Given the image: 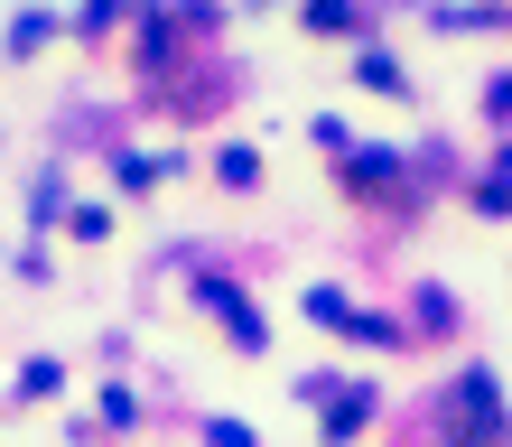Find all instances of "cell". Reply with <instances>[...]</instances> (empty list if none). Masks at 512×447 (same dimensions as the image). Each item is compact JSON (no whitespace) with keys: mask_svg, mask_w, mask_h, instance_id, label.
I'll use <instances>...</instances> for the list:
<instances>
[{"mask_svg":"<svg viewBox=\"0 0 512 447\" xmlns=\"http://www.w3.org/2000/svg\"><path fill=\"white\" fill-rule=\"evenodd\" d=\"M205 308H215V317L233 326V345H243V354H261V317L243 308V289H224V280H205Z\"/></svg>","mask_w":512,"mask_h":447,"instance_id":"obj_1","label":"cell"},{"mask_svg":"<svg viewBox=\"0 0 512 447\" xmlns=\"http://www.w3.org/2000/svg\"><path fill=\"white\" fill-rule=\"evenodd\" d=\"M364 420H373V392L354 382V392H336V401H326V447H354V429H364Z\"/></svg>","mask_w":512,"mask_h":447,"instance_id":"obj_2","label":"cell"},{"mask_svg":"<svg viewBox=\"0 0 512 447\" xmlns=\"http://www.w3.org/2000/svg\"><path fill=\"white\" fill-rule=\"evenodd\" d=\"M354 84H373V94H410V75L391 66V56H354Z\"/></svg>","mask_w":512,"mask_h":447,"instance_id":"obj_3","label":"cell"},{"mask_svg":"<svg viewBox=\"0 0 512 447\" xmlns=\"http://www.w3.org/2000/svg\"><path fill=\"white\" fill-rule=\"evenodd\" d=\"M215 177H224V187H252V177H261V159H252L243 140H224V149H215Z\"/></svg>","mask_w":512,"mask_h":447,"instance_id":"obj_4","label":"cell"},{"mask_svg":"<svg viewBox=\"0 0 512 447\" xmlns=\"http://www.w3.org/2000/svg\"><path fill=\"white\" fill-rule=\"evenodd\" d=\"M56 38V19L47 10H28V19H10V56H28V47H47Z\"/></svg>","mask_w":512,"mask_h":447,"instance_id":"obj_5","label":"cell"},{"mask_svg":"<svg viewBox=\"0 0 512 447\" xmlns=\"http://www.w3.org/2000/svg\"><path fill=\"white\" fill-rule=\"evenodd\" d=\"M205 447H261V429H252V420H233V410H224V420H205Z\"/></svg>","mask_w":512,"mask_h":447,"instance_id":"obj_6","label":"cell"},{"mask_svg":"<svg viewBox=\"0 0 512 447\" xmlns=\"http://www.w3.org/2000/svg\"><path fill=\"white\" fill-rule=\"evenodd\" d=\"M66 233H75V243H103V233H112V205H75Z\"/></svg>","mask_w":512,"mask_h":447,"instance_id":"obj_7","label":"cell"},{"mask_svg":"<svg viewBox=\"0 0 512 447\" xmlns=\"http://www.w3.org/2000/svg\"><path fill=\"white\" fill-rule=\"evenodd\" d=\"M103 420H112V429L140 420V392H131V382H112V392H103Z\"/></svg>","mask_w":512,"mask_h":447,"instance_id":"obj_8","label":"cell"},{"mask_svg":"<svg viewBox=\"0 0 512 447\" xmlns=\"http://www.w3.org/2000/svg\"><path fill=\"white\" fill-rule=\"evenodd\" d=\"M112 177H122V187H159V159H140V149H122V159H112Z\"/></svg>","mask_w":512,"mask_h":447,"instance_id":"obj_9","label":"cell"},{"mask_svg":"<svg viewBox=\"0 0 512 447\" xmlns=\"http://www.w3.org/2000/svg\"><path fill=\"white\" fill-rule=\"evenodd\" d=\"M56 382H66V364H47V354H38V364H28V373H19V392H28V401H47V392H56Z\"/></svg>","mask_w":512,"mask_h":447,"instance_id":"obj_10","label":"cell"}]
</instances>
